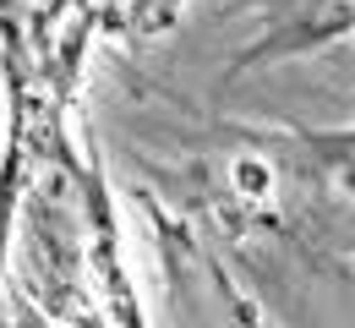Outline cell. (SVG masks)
Masks as SVG:
<instances>
[{
  "instance_id": "cell-1",
  "label": "cell",
  "mask_w": 355,
  "mask_h": 328,
  "mask_svg": "<svg viewBox=\"0 0 355 328\" xmlns=\"http://www.w3.org/2000/svg\"><path fill=\"white\" fill-rule=\"evenodd\" d=\"M235 181H241V191H246V197H263L268 170L257 164V159H241V164H235Z\"/></svg>"
}]
</instances>
